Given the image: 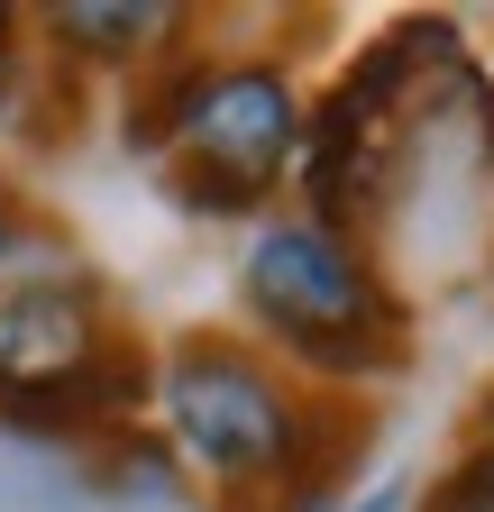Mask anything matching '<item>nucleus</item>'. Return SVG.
<instances>
[{
	"label": "nucleus",
	"mask_w": 494,
	"mask_h": 512,
	"mask_svg": "<svg viewBox=\"0 0 494 512\" xmlns=\"http://www.w3.org/2000/svg\"><path fill=\"white\" fill-rule=\"evenodd\" d=\"M165 430L183 467L220 494H275V512H302L330 485V458L312 439L302 394L238 339H183L165 366Z\"/></svg>",
	"instance_id": "f257e3e1"
},
{
	"label": "nucleus",
	"mask_w": 494,
	"mask_h": 512,
	"mask_svg": "<svg viewBox=\"0 0 494 512\" xmlns=\"http://www.w3.org/2000/svg\"><path fill=\"white\" fill-rule=\"evenodd\" d=\"M247 311L266 320V330L293 348V357H312L330 375H376L394 366V302L376 284V266H366V247L330 220H275L257 229V247H247Z\"/></svg>",
	"instance_id": "f03ea898"
},
{
	"label": "nucleus",
	"mask_w": 494,
	"mask_h": 512,
	"mask_svg": "<svg viewBox=\"0 0 494 512\" xmlns=\"http://www.w3.org/2000/svg\"><path fill=\"white\" fill-rule=\"evenodd\" d=\"M302 156V101L275 64H193L174 119V192L183 211H257Z\"/></svg>",
	"instance_id": "7ed1b4c3"
},
{
	"label": "nucleus",
	"mask_w": 494,
	"mask_h": 512,
	"mask_svg": "<svg viewBox=\"0 0 494 512\" xmlns=\"http://www.w3.org/2000/svg\"><path fill=\"white\" fill-rule=\"evenodd\" d=\"M110 357L101 302L92 284H19L0 293V421L10 430H46V403L74 394V384Z\"/></svg>",
	"instance_id": "20e7f679"
},
{
	"label": "nucleus",
	"mask_w": 494,
	"mask_h": 512,
	"mask_svg": "<svg viewBox=\"0 0 494 512\" xmlns=\"http://www.w3.org/2000/svg\"><path fill=\"white\" fill-rule=\"evenodd\" d=\"M46 28L74 55H147L174 28V10H92V0H74V10H46Z\"/></svg>",
	"instance_id": "39448f33"
},
{
	"label": "nucleus",
	"mask_w": 494,
	"mask_h": 512,
	"mask_svg": "<svg viewBox=\"0 0 494 512\" xmlns=\"http://www.w3.org/2000/svg\"><path fill=\"white\" fill-rule=\"evenodd\" d=\"M430 512H494V439L476 448V458H467L440 494H430Z\"/></svg>",
	"instance_id": "423d86ee"
},
{
	"label": "nucleus",
	"mask_w": 494,
	"mask_h": 512,
	"mask_svg": "<svg viewBox=\"0 0 494 512\" xmlns=\"http://www.w3.org/2000/svg\"><path fill=\"white\" fill-rule=\"evenodd\" d=\"M348 512H412V485H403V476H385L376 494H366V503H348Z\"/></svg>",
	"instance_id": "0eeeda50"
},
{
	"label": "nucleus",
	"mask_w": 494,
	"mask_h": 512,
	"mask_svg": "<svg viewBox=\"0 0 494 512\" xmlns=\"http://www.w3.org/2000/svg\"><path fill=\"white\" fill-rule=\"evenodd\" d=\"M0 83H10V10H0Z\"/></svg>",
	"instance_id": "6e6552de"
},
{
	"label": "nucleus",
	"mask_w": 494,
	"mask_h": 512,
	"mask_svg": "<svg viewBox=\"0 0 494 512\" xmlns=\"http://www.w3.org/2000/svg\"><path fill=\"white\" fill-rule=\"evenodd\" d=\"M0 247H10V211H0Z\"/></svg>",
	"instance_id": "1a4fd4ad"
}]
</instances>
